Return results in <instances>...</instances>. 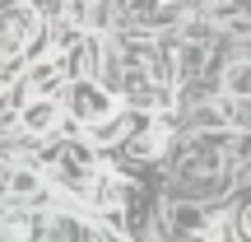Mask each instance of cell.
<instances>
[{"label":"cell","instance_id":"obj_1","mask_svg":"<svg viewBox=\"0 0 251 242\" xmlns=\"http://www.w3.org/2000/svg\"><path fill=\"white\" fill-rule=\"evenodd\" d=\"M65 108H70V117L79 121V126H102V121L117 117V103H112V93L102 89V84L84 80V75L65 84Z\"/></svg>","mask_w":251,"mask_h":242},{"label":"cell","instance_id":"obj_2","mask_svg":"<svg viewBox=\"0 0 251 242\" xmlns=\"http://www.w3.org/2000/svg\"><path fill=\"white\" fill-rule=\"evenodd\" d=\"M186 5L191 0H130V19L140 28H163V24L186 14Z\"/></svg>","mask_w":251,"mask_h":242},{"label":"cell","instance_id":"obj_3","mask_svg":"<svg viewBox=\"0 0 251 242\" xmlns=\"http://www.w3.org/2000/svg\"><path fill=\"white\" fill-rule=\"evenodd\" d=\"M28 37H33V19H28V9H5V14H0V56H14Z\"/></svg>","mask_w":251,"mask_h":242},{"label":"cell","instance_id":"obj_4","mask_svg":"<svg viewBox=\"0 0 251 242\" xmlns=\"http://www.w3.org/2000/svg\"><path fill=\"white\" fill-rule=\"evenodd\" d=\"M24 131L28 135H47V131H56V121H61V103H51V98H33V103H24Z\"/></svg>","mask_w":251,"mask_h":242},{"label":"cell","instance_id":"obj_5","mask_svg":"<svg viewBox=\"0 0 251 242\" xmlns=\"http://www.w3.org/2000/svg\"><path fill=\"white\" fill-rule=\"evenodd\" d=\"M42 238H47L42 215H9L0 224V242H42Z\"/></svg>","mask_w":251,"mask_h":242},{"label":"cell","instance_id":"obj_6","mask_svg":"<svg viewBox=\"0 0 251 242\" xmlns=\"http://www.w3.org/2000/svg\"><path fill=\"white\" fill-rule=\"evenodd\" d=\"M56 172H61V182H65L70 191H84V196L93 191V168H89V159H84L79 149L61 154V163H56Z\"/></svg>","mask_w":251,"mask_h":242},{"label":"cell","instance_id":"obj_7","mask_svg":"<svg viewBox=\"0 0 251 242\" xmlns=\"http://www.w3.org/2000/svg\"><path fill=\"white\" fill-rule=\"evenodd\" d=\"M163 149H168V121L144 126V131L135 135V144H130V154H140V159H158Z\"/></svg>","mask_w":251,"mask_h":242},{"label":"cell","instance_id":"obj_8","mask_svg":"<svg viewBox=\"0 0 251 242\" xmlns=\"http://www.w3.org/2000/svg\"><path fill=\"white\" fill-rule=\"evenodd\" d=\"M224 89L233 93V98H251V61H237V65H228V75H224Z\"/></svg>","mask_w":251,"mask_h":242},{"label":"cell","instance_id":"obj_9","mask_svg":"<svg viewBox=\"0 0 251 242\" xmlns=\"http://www.w3.org/2000/svg\"><path fill=\"white\" fill-rule=\"evenodd\" d=\"M9 196H24V200L42 196V177L37 172H9Z\"/></svg>","mask_w":251,"mask_h":242},{"label":"cell","instance_id":"obj_10","mask_svg":"<svg viewBox=\"0 0 251 242\" xmlns=\"http://www.w3.org/2000/svg\"><path fill=\"white\" fill-rule=\"evenodd\" d=\"M237 242H251V200L237 210Z\"/></svg>","mask_w":251,"mask_h":242}]
</instances>
